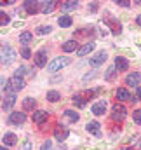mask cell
I'll list each match as a JSON object with an SVG mask.
<instances>
[{
	"label": "cell",
	"mask_w": 141,
	"mask_h": 150,
	"mask_svg": "<svg viewBox=\"0 0 141 150\" xmlns=\"http://www.w3.org/2000/svg\"><path fill=\"white\" fill-rule=\"evenodd\" d=\"M70 58H66V56H61V58H54L49 65H47V70L49 72H59L61 68H65V67H68L70 65Z\"/></svg>",
	"instance_id": "6da1fadb"
},
{
	"label": "cell",
	"mask_w": 141,
	"mask_h": 150,
	"mask_svg": "<svg viewBox=\"0 0 141 150\" xmlns=\"http://www.w3.org/2000/svg\"><path fill=\"white\" fill-rule=\"evenodd\" d=\"M125 117H127V108H125L122 103H115V105L111 107V119H113V120L122 122Z\"/></svg>",
	"instance_id": "7a4b0ae2"
},
{
	"label": "cell",
	"mask_w": 141,
	"mask_h": 150,
	"mask_svg": "<svg viewBox=\"0 0 141 150\" xmlns=\"http://www.w3.org/2000/svg\"><path fill=\"white\" fill-rule=\"evenodd\" d=\"M25 86H26V84H25V79L14 75V77L9 79V87H7V91H9V93H18V91H21V89H25Z\"/></svg>",
	"instance_id": "3957f363"
},
{
	"label": "cell",
	"mask_w": 141,
	"mask_h": 150,
	"mask_svg": "<svg viewBox=\"0 0 141 150\" xmlns=\"http://www.w3.org/2000/svg\"><path fill=\"white\" fill-rule=\"evenodd\" d=\"M16 59V51L11 45H2V65H11Z\"/></svg>",
	"instance_id": "277c9868"
},
{
	"label": "cell",
	"mask_w": 141,
	"mask_h": 150,
	"mask_svg": "<svg viewBox=\"0 0 141 150\" xmlns=\"http://www.w3.org/2000/svg\"><path fill=\"white\" fill-rule=\"evenodd\" d=\"M16 105V94L14 93H7L2 100V110H9Z\"/></svg>",
	"instance_id": "5b68a950"
},
{
	"label": "cell",
	"mask_w": 141,
	"mask_h": 150,
	"mask_svg": "<svg viewBox=\"0 0 141 150\" xmlns=\"http://www.w3.org/2000/svg\"><path fill=\"white\" fill-rule=\"evenodd\" d=\"M113 67H115L117 72H125V70L129 68V61H127L124 56H117L115 61H113Z\"/></svg>",
	"instance_id": "8992f818"
},
{
	"label": "cell",
	"mask_w": 141,
	"mask_h": 150,
	"mask_svg": "<svg viewBox=\"0 0 141 150\" xmlns=\"http://www.w3.org/2000/svg\"><path fill=\"white\" fill-rule=\"evenodd\" d=\"M33 59H35V65L38 67V68H42V67H45L47 65V51H38V52H35L33 54Z\"/></svg>",
	"instance_id": "52a82bcc"
},
{
	"label": "cell",
	"mask_w": 141,
	"mask_h": 150,
	"mask_svg": "<svg viewBox=\"0 0 141 150\" xmlns=\"http://www.w3.org/2000/svg\"><path fill=\"white\" fill-rule=\"evenodd\" d=\"M106 58H108V54H106L105 51H99V52H96L89 61H91L92 67H99V65H103V63L106 61Z\"/></svg>",
	"instance_id": "ba28073f"
},
{
	"label": "cell",
	"mask_w": 141,
	"mask_h": 150,
	"mask_svg": "<svg viewBox=\"0 0 141 150\" xmlns=\"http://www.w3.org/2000/svg\"><path fill=\"white\" fill-rule=\"evenodd\" d=\"M141 82V74L140 72H133V74H129L125 77V84L127 86H131V87H138Z\"/></svg>",
	"instance_id": "9c48e42d"
},
{
	"label": "cell",
	"mask_w": 141,
	"mask_h": 150,
	"mask_svg": "<svg viewBox=\"0 0 141 150\" xmlns=\"http://www.w3.org/2000/svg\"><path fill=\"white\" fill-rule=\"evenodd\" d=\"M115 98H117L118 101H131V100H133V94H131L125 87H118V89L115 91Z\"/></svg>",
	"instance_id": "30bf717a"
},
{
	"label": "cell",
	"mask_w": 141,
	"mask_h": 150,
	"mask_svg": "<svg viewBox=\"0 0 141 150\" xmlns=\"http://www.w3.org/2000/svg\"><path fill=\"white\" fill-rule=\"evenodd\" d=\"M91 112L94 113V115H103V113H106V101L105 100L96 101V103L91 107Z\"/></svg>",
	"instance_id": "8fae6325"
},
{
	"label": "cell",
	"mask_w": 141,
	"mask_h": 150,
	"mask_svg": "<svg viewBox=\"0 0 141 150\" xmlns=\"http://www.w3.org/2000/svg\"><path fill=\"white\" fill-rule=\"evenodd\" d=\"M99 127H101V126H99V122H96V120H91V122L85 124V131L91 133V134H94V136H99V134H101V129H99Z\"/></svg>",
	"instance_id": "7c38bea8"
},
{
	"label": "cell",
	"mask_w": 141,
	"mask_h": 150,
	"mask_svg": "<svg viewBox=\"0 0 141 150\" xmlns=\"http://www.w3.org/2000/svg\"><path fill=\"white\" fill-rule=\"evenodd\" d=\"M25 120H26V113H23V112L9 113V122H11V124H23Z\"/></svg>",
	"instance_id": "4fadbf2b"
},
{
	"label": "cell",
	"mask_w": 141,
	"mask_h": 150,
	"mask_svg": "<svg viewBox=\"0 0 141 150\" xmlns=\"http://www.w3.org/2000/svg\"><path fill=\"white\" fill-rule=\"evenodd\" d=\"M32 119H33V122H35L37 126H40V124H44V122L49 119V113L44 112V110H35Z\"/></svg>",
	"instance_id": "5bb4252c"
},
{
	"label": "cell",
	"mask_w": 141,
	"mask_h": 150,
	"mask_svg": "<svg viewBox=\"0 0 141 150\" xmlns=\"http://www.w3.org/2000/svg\"><path fill=\"white\" fill-rule=\"evenodd\" d=\"M56 9V2L54 0H47V2H40V12L44 14H49Z\"/></svg>",
	"instance_id": "9a60e30c"
},
{
	"label": "cell",
	"mask_w": 141,
	"mask_h": 150,
	"mask_svg": "<svg viewBox=\"0 0 141 150\" xmlns=\"http://www.w3.org/2000/svg\"><path fill=\"white\" fill-rule=\"evenodd\" d=\"M2 142H4L5 147H12V145L18 143V136H16L14 133H5V134L2 136Z\"/></svg>",
	"instance_id": "2e32d148"
},
{
	"label": "cell",
	"mask_w": 141,
	"mask_h": 150,
	"mask_svg": "<svg viewBox=\"0 0 141 150\" xmlns=\"http://www.w3.org/2000/svg\"><path fill=\"white\" fill-rule=\"evenodd\" d=\"M94 47H96V44H94V42H87V44H84V45L77 51V54H78V56H85V54L92 52V51H94Z\"/></svg>",
	"instance_id": "e0dca14e"
},
{
	"label": "cell",
	"mask_w": 141,
	"mask_h": 150,
	"mask_svg": "<svg viewBox=\"0 0 141 150\" xmlns=\"http://www.w3.org/2000/svg\"><path fill=\"white\" fill-rule=\"evenodd\" d=\"M68 134H70V133H68V129H65V127H61V126L54 131V138H56L58 142H65V140L68 138Z\"/></svg>",
	"instance_id": "ac0fdd59"
},
{
	"label": "cell",
	"mask_w": 141,
	"mask_h": 150,
	"mask_svg": "<svg viewBox=\"0 0 141 150\" xmlns=\"http://www.w3.org/2000/svg\"><path fill=\"white\" fill-rule=\"evenodd\" d=\"M25 9H26L28 14H35L37 11H40V2H32V0H28V2H25Z\"/></svg>",
	"instance_id": "d6986e66"
},
{
	"label": "cell",
	"mask_w": 141,
	"mask_h": 150,
	"mask_svg": "<svg viewBox=\"0 0 141 150\" xmlns=\"http://www.w3.org/2000/svg\"><path fill=\"white\" fill-rule=\"evenodd\" d=\"M106 23H108V26L111 28V32H113V33H117V35H118V33L122 32V26H120V23H118V21H115V19H111V18H108V19H106Z\"/></svg>",
	"instance_id": "ffe728a7"
},
{
	"label": "cell",
	"mask_w": 141,
	"mask_h": 150,
	"mask_svg": "<svg viewBox=\"0 0 141 150\" xmlns=\"http://www.w3.org/2000/svg\"><path fill=\"white\" fill-rule=\"evenodd\" d=\"M71 23H73V19H71V16H61L59 19H58V25L61 26V28H70Z\"/></svg>",
	"instance_id": "44dd1931"
},
{
	"label": "cell",
	"mask_w": 141,
	"mask_h": 150,
	"mask_svg": "<svg viewBox=\"0 0 141 150\" xmlns=\"http://www.w3.org/2000/svg\"><path fill=\"white\" fill-rule=\"evenodd\" d=\"M45 98H47V101H51V103H56V101H59V100H61V94H59L58 91H47Z\"/></svg>",
	"instance_id": "7402d4cb"
},
{
	"label": "cell",
	"mask_w": 141,
	"mask_h": 150,
	"mask_svg": "<svg viewBox=\"0 0 141 150\" xmlns=\"http://www.w3.org/2000/svg\"><path fill=\"white\" fill-rule=\"evenodd\" d=\"M77 45H78L77 40H66V42L63 44V51H65V52H73V51L77 49Z\"/></svg>",
	"instance_id": "603a6c76"
},
{
	"label": "cell",
	"mask_w": 141,
	"mask_h": 150,
	"mask_svg": "<svg viewBox=\"0 0 141 150\" xmlns=\"http://www.w3.org/2000/svg\"><path fill=\"white\" fill-rule=\"evenodd\" d=\"M65 119H66L68 122H77V120L80 119V115L75 112V110H65Z\"/></svg>",
	"instance_id": "cb8c5ba5"
},
{
	"label": "cell",
	"mask_w": 141,
	"mask_h": 150,
	"mask_svg": "<svg viewBox=\"0 0 141 150\" xmlns=\"http://www.w3.org/2000/svg\"><path fill=\"white\" fill-rule=\"evenodd\" d=\"M32 38H33V33H30V32H23V33L19 35V44L26 45V44L32 42Z\"/></svg>",
	"instance_id": "d4e9b609"
},
{
	"label": "cell",
	"mask_w": 141,
	"mask_h": 150,
	"mask_svg": "<svg viewBox=\"0 0 141 150\" xmlns=\"http://www.w3.org/2000/svg\"><path fill=\"white\" fill-rule=\"evenodd\" d=\"M71 101H73V105H75V107H78V108L85 107V100H84V96H82V94H75V96L71 98Z\"/></svg>",
	"instance_id": "484cf974"
},
{
	"label": "cell",
	"mask_w": 141,
	"mask_h": 150,
	"mask_svg": "<svg viewBox=\"0 0 141 150\" xmlns=\"http://www.w3.org/2000/svg\"><path fill=\"white\" fill-rule=\"evenodd\" d=\"M23 108H25V110H33V108H35V100L30 98V96L25 98V100H23Z\"/></svg>",
	"instance_id": "4316f807"
},
{
	"label": "cell",
	"mask_w": 141,
	"mask_h": 150,
	"mask_svg": "<svg viewBox=\"0 0 141 150\" xmlns=\"http://www.w3.org/2000/svg\"><path fill=\"white\" fill-rule=\"evenodd\" d=\"M51 26L49 25H40L38 28H37V35H47V33H51Z\"/></svg>",
	"instance_id": "83f0119b"
},
{
	"label": "cell",
	"mask_w": 141,
	"mask_h": 150,
	"mask_svg": "<svg viewBox=\"0 0 141 150\" xmlns=\"http://www.w3.org/2000/svg\"><path fill=\"white\" fill-rule=\"evenodd\" d=\"M77 7H78V4H77V2H73V0L61 4V9H63V11H73V9H77Z\"/></svg>",
	"instance_id": "f1b7e54d"
},
{
	"label": "cell",
	"mask_w": 141,
	"mask_h": 150,
	"mask_svg": "<svg viewBox=\"0 0 141 150\" xmlns=\"http://www.w3.org/2000/svg\"><path fill=\"white\" fill-rule=\"evenodd\" d=\"M9 23H11V18H9L5 12H0V25L5 26V25H9Z\"/></svg>",
	"instance_id": "f546056e"
},
{
	"label": "cell",
	"mask_w": 141,
	"mask_h": 150,
	"mask_svg": "<svg viewBox=\"0 0 141 150\" xmlns=\"http://www.w3.org/2000/svg\"><path fill=\"white\" fill-rule=\"evenodd\" d=\"M133 101H141V86L136 87V91H134V94H133Z\"/></svg>",
	"instance_id": "4dcf8cb0"
},
{
	"label": "cell",
	"mask_w": 141,
	"mask_h": 150,
	"mask_svg": "<svg viewBox=\"0 0 141 150\" xmlns=\"http://www.w3.org/2000/svg\"><path fill=\"white\" fill-rule=\"evenodd\" d=\"M133 119H134V122H136V124H141V108L134 110V113H133Z\"/></svg>",
	"instance_id": "1f68e13d"
},
{
	"label": "cell",
	"mask_w": 141,
	"mask_h": 150,
	"mask_svg": "<svg viewBox=\"0 0 141 150\" xmlns=\"http://www.w3.org/2000/svg\"><path fill=\"white\" fill-rule=\"evenodd\" d=\"M51 149H52V142H51V140L44 142V143H42V147H40V150H51Z\"/></svg>",
	"instance_id": "d6a6232c"
},
{
	"label": "cell",
	"mask_w": 141,
	"mask_h": 150,
	"mask_svg": "<svg viewBox=\"0 0 141 150\" xmlns=\"http://www.w3.org/2000/svg\"><path fill=\"white\" fill-rule=\"evenodd\" d=\"M26 72H28V68H26V67H19V68L16 70V75H18V77H23Z\"/></svg>",
	"instance_id": "836d02e7"
},
{
	"label": "cell",
	"mask_w": 141,
	"mask_h": 150,
	"mask_svg": "<svg viewBox=\"0 0 141 150\" xmlns=\"http://www.w3.org/2000/svg\"><path fill=\"white\" fill-rule=\"evenodd\" d=\"M21 56H23V58H32V51H30L28 47H25V49L21 51Z\"/></svg>",
	"instance_id": "e575fe53"
},
{
	"label": "cell",
	"mask_w": 141,
	"mask_h": 150,
	"mask_svg": "<svg viewBox=\"0 0 141 150\" xmlns=\"http://www.w3.org/2000/svg\"><path fill=\"white\" fill-rule=\"evenodd\" d=\"M113 74H115V67H111V68H108V70H106V80H110V79L113 77Z\"/></svg>",
	"instance_id": "d590c367"
},
{
	"label": "cell",
	"mask_w": 141,
	"mask_h": 150,
	"mask_svg": "<svg viewBox=\"0 0 141 150\" xmlns=\"http://www.w3.org/2000/svg\"><path fill=\"white\" fill-rule=\"evenodd\" d=\"M117 4H118L120 7H129V5H131V4H129L127 0H117Z\"/></svg>",
	"instance_id": "8d00e7d4"
},
{
	"label": "cell",
	"mask_w": 141,
	"mask_h": 150,
	"mask_svg": "<svg viewBox=\"0 0 141 150\" xmlns=\"http://www.w3.org/2000/svg\"><path fill=\"white\" fill-rule=\"evenodd\" d=\"M136 23L141 26V14H138V16H136Z\"/></svg>",
	"instance_id": "74e56055"
},
{
	"label": "cell",
	"mask_w": 141,
	"mask_h": 150,
	"mask_svg": "<svg viewBox=\"0 0 141 150\" xmlns=\"http://www.w3.org/2000/svg\"><path fill=\"white\" fill-rule=\"evenodd\" d=\"M96 9H98V4H92V5H91V11H92V12H94V11H96Z\"/></svg>",
	"instance_id": "f35d334b"
},
{
	"label": "cell",
	"mask_w": 141,
	"mask_h": 150,
	"mask_svg": "<svg viewBox=\"0 0 141 150\" xmlns=\"http://www.w3.org/2000/svg\"><path fill=\"white\" fill-rule=\"evenodd\" d=\"M118 150H131L129 147H122V149H118Z\"/></svg>",
	"instance_id": "ab89813d"
},
{
	"label": "cell",
	"mask_w": 141,
	"mask_h": 150,
	"mask_svg": "<svg viewBox=\"0 0 141 150\" xmlns=\"http://www.w3.org/2000/svg\"><path fill=\"white\" fill-rule=\"evenodd\" d=\"M0 150H7V149H5V145H2V149H0Z\"/></svg>",
	"instance_id": "60d3db41"
}]
</instances>
